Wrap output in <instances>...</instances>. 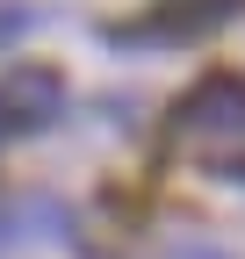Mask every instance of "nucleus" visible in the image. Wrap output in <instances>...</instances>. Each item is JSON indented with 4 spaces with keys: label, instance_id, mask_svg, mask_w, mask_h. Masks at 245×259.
<instances>
[{
    "label": "nucleus",
    "instance_id": "obj_2",
    "mask_svg": "<svg viewBox=\"0 0 245 259\" xmlns=\"http://www.w3.org/2000/svg\"><path fill=\"white\" fill-rule=\"evenodd\" d=\"M65 115V79L51 65H8L0 72V137L15 130H51Z\"/></svg>",
    "mask_w": 245,
    "mask_h": 259
},
{
    "label": "nucleus",
    "instance_id": "obj_4",
    "mask_svg": "<svg viewBox=\"0 0 245 259\" xmlns=\"http://www.w3.org/2000/svg\"><path fill=\"white\" fill-rule=\"evenodd\" d=\"M166 259H224L217 245H180V252H166Z\"/></svg>",
    "mask_w": 245,
    "mask_h": 259
},
{
    "label": "nucleus",
    "instance_id": "obj_3",
    "mask_svg": "<svg viewBox=\"0 0 245 259\" xmlns=\"http://www.w3.org/2000/svg\"><path fill=\"white\" fill-rule=\"evenodd\" d=\"M29 29H36V8H29V0H0V44L29 36Z\"/></svg>",
    "mask_w": 245,
    "mask_h": 259
},
{
    "label": "nucleus",
    "instance_id": "obj_1",
    "mask_svg": "<svg viewBox=\"0 0 245 259\" xmlns=\"http://www.w3.org/2000/svg\"><path fill=\"white\" fill-rule=\"evenodd\" d=\"M166 122H173V144L188 151V158H202L209 173L245 180V79H238V72L195 79V87L173 101Z\"/></svg>",
    "mask_w": 245,
    "mask_h": 259
}]
</instances>
